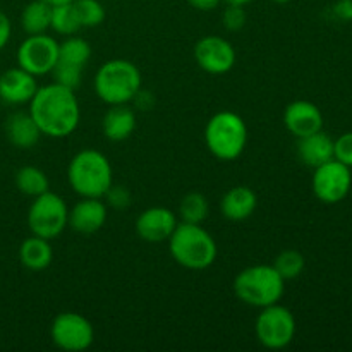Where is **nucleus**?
Here are the masks:
<instances>
[{"label": "nucleus", "instance_id": "nucleus-33", "mask_svg": "<svg viewBox=\"0 0 352 352\" xmlns=\"http://www.w3.org/2000/svg\"><path fill=\"white\" fill-rule=\"evenodd\" d=\"M333 12L340 21L349 23L352 21V0H337V3L333 6Z\"/></svg>", "mask_w": 352, "mask_h": 352}, {"label": "nucleus", "instance_id": "nucleus-5", "mask_svg": "<svg viewBox=\"0 0 352 352\" xmlns=\"http://www.w3.org/2000/svg\"><path fill=\"white\" fill-rule=\"evenodd\" d=\"M140 89V69L126 58L107 60L95 74V91L107 105H127Z\"/></svg>", "mask_w": 352, "mask_h": 352}, {"label": "nucleus", "instance_id": "nucleus-20", "mask_svg": "<svg viewBox=\"0 0 352 352\" xmlns=\"http://www.w3.org/2000/svg\"><path fill=\"white\" fill-rule=\"evenodd\" d=\"M136 129V113L127 105H110L102 119L103 136L110 141H124Z\"/></svg>", "mask_w": 352, "mask_h": 352}, {"label": "nucleus", "instance_id": "nucleus-35", "mask_svg": "<svg viewBox=\"0 0 352 352\" xmlns=\"http://www.w3.org/2000/svg\"><path fill=\"white\" fill-rule=\"evenodd\" d=\"M188 2H189V6L195 7V9L203 10V12H208V10L217 9L222 0H188Z\"/></svg>", "mask_w": 352, "mask_h": 352}, {"label": "nucleus", "instance_id": "nucleus-12", "mask_svg": "<svg viewBox=\"0 0 352 352\" xmlns=\"http://www.w3.org/2000/svg\"><path fill=\"white\" fill-rule=\"evenodd\" d=\"M195 58L199 69L208 74H226L236 64V50L232 43L222 36L208 34L195 45Z\"/></svg>", "mask_w": 352, "mask_h": 352}, {"label": "nucleus", "instance_id": "nucleus-30", "mask_svg": "<svg viewBox=\"0 0 352 352\" xmlns=\"http://www.w3.org/2000/svg\"><path fill=\"white\" fill-rule=\"evenodd\" d=\"M246 10L243 6H230L227 3L226 10L222 14V24L227 31L234 33V31H241L246 24Z\"/></svg>", "mask_w": 352, "mask_h": 352}, {"label": "nucleus", "instance_id": "nucleus-26", "mask_svg": "<svg viewBox=\"0 0 352 352\" xmlns=\"http://www.w3.org/2000/svg\"><path fill=\"white\" fill-rule=\"evenodd\" d=\"M210 213L208 199L201 192H188L181 199L179 205V215L182 222L188 223H203Z\"/></svg>", "mask_w": 352, "mask_h": 352}, {"label": "nucleus", "instance_id": "nucleus-28", "mask_svg": "<svg viewBox=\"0 0 352 352\" xmlns=\"http://www.w3.org/2000/svg\"><path fill=\"white\" fill-rule=\"evenodd\" d=\"M72 6L78 14L81 28H96L105 21V7L98 0H74Z\"/></svg>", "mask_w": 352, "mask_h": 352}, {"label": "nucleus", "instance_id": "nucleus-15", "mask_svg": "<svg viewBox=\"0 0 352 352\" xmlns=\"http://www.w3.org/2000/svg\"><path fill=\"white\" fill-rule=\"evenodd\" d=\"M107 203L102 198H81L69 210V223L74 232L91 236L98 232L107 222Z\"/></svg>", "mask_w": 352, "mask_h": 352}, {"label": "nucleus", "instance_id": "nucleus-9", "mask_svg": "<svg viewBox=\"0 0 352 352\" xmlns=\"http://www.w3.org/2000/svg\"><path fill=\"white\" fill-rule=\"evenodd\" d=\"M50 336L55 346L67 352L86 351L95 340V329L86 316L64 311L52 322Z\"/></svg>", "mask_w": 352, "mask_h": 352}, {"label": "nucleus", "instance_id": "nucleus-2", "mask_svg": "<svg viewBox=\"0 0 352 352\" xmlns=\"http://www.w3.org/2000/svg\"><path fill=\"white\" fill-rule=\"evenodd\" d=\"M167 243L175 263L188 270H206L215 263L219 254L215 239L201 223H177Z\"/></svg>", "mask_w": 352, "mask_h": 352}, {"label": "nucleus", "instance_id": "nucleus-23", "mask_svg": "<svg viewBox=\"0 0 352 352\" xmlns=\"http://www.w3.org/2000/svg\"><path fill=\"white\" fill-rule=\"evenodd\" d=\"M89 58H91V45L85 38H79L76 34H72V36L65 38L62 43H58L57 62L85 69Z\"/></svg>", "mask_w": 352, "mask_h": 352}, {"label": "nucleus", "instance_id": "nucleus-24", "mask_svg": "<svg viewBox=\"0 0 352 352\" xmlns=\"http://www.w3.org/2000/svg\"><path fill=\"white\" fill-rule=\"evenodd\" d=\"M16 186L23 195L36 198V196L43 195V192L50 191V182H48L47 174L41 168L33 167V165H26L21 167L16 172Z\"/></svg>", "mask_w": 352, "mask_h": 352}, {"label": "nucleus", "instance_id": "nucleus-3", "mask_svg": "<svg viewBox=\"0 0 352 352\" xmlns=\"http://www.w3.org/2000/svg\"><path fill=\"white\" fill-rule=\"evenodd\" d=\"M67 181L81 198H103L113 184L112 165L102 151L86 148L69 162Z\"/></svg>", "mask_w": 352, "mask_h": 352}, {"label": "nucleus", "instance_id": "nucleus-14", "mask_svg": "<svg viewBox=\"0 0 352 352\" xmlns=\"http://www.w3.org/2000/svg\"><path fill=\"white\" fill-rule=\"evenodd\" d=\"M284 124L296 138H305L323 129V113L308 100H296L285 107Z\"/></svg>", "mask_w": 352, "mask_h": 352}, {"label": "nucleus", "instance_id": "nucleus-36", "mask_svg": "<svg viewBox=\"0 0 352 352\" xmlns=\"http://www.w3.org/2000/svg\"><path fill=\"white\" fill-rule=\"evenodd\" d=\"M226 3H230V6H248V3H251L253 0H223Z\"/></svg>", "mask_w": 352, "mask_h": 352}, {"label": "nucleus", "instance_id": "nucleus-27", "mask_svg": "<svg viewBox=\"0 0 352 352\" xmlns=\"http://www.w3.org/2000/svg\"><path fill=\"white\" fill-rule=\"evenodd\" d=\"M274 267L284 280H292V278L299 277L302 274V270L306 267V261L305 256L299 251L285 250L282 253H278V256L275 258Z\"/></svg>", "mask_w": 352, "mask_h": 352}, {"label": "nucleus", "instance_id": "nucleus-31", "mask_svg": "<svg viewBox=\"0 0 352 352\" xmlns=\"http://www.w3.org/2000/svg\"><path fill=\"white\" fill-rule=\"evenodd\" d=\"M333 158L352 168V131L333 141Z\"/></svg>", "mask_w": 352, "mask_h": 352}, {"label": "nucleus", "instance_id": "nucleus-32", "mask_svg": "<svg viewBox=\"0 0 352 352\" xmlns=\"http://www.w3.org/2000/svg\"><path fill=\"white\" fill-rule=\"evenodd\" d=\"M103 198L107 199V205L113 206L117 210H124L131 205V192L124 186H110L109 191L105 192Z\"/></svg>", "mask_w": 352, "mask_h": 352}, {"label": "nucleus", "instance_id": "nucleus-6", "mask_svg": "<svg viewBox=\"0 0 352 352\" xmlns=\"http://www.w3.org/2000/svg\"><path fill=\"white\" fill-rule=\"evenodd\" d=\"M205 143L217 160H236L243 155L248 143L246 122L239 113L230 110L217 112L206 122Z\"/></svg>", "mask_w": 352, "mask_h": 352}, {"label": "nucleus", "instance_id": "nucleus-22", "mask_svg": "<svg viewBox=\"0 0 352 352\" xmlns=\"http://www.w3.org/2000/svg\"><path fill=\"white\" fill-rule=\"evenodd\" d=\"M52 6L45 0H33L24 7L21 14V26L28 34L47 33L50 28Z\"/></svg>", "mask_w": 352, "mask_h": 352}, {"label": "nucleus", "instance_id": "nucleus-25", "mask_svg": "<svg viewBox=\"0 0 352 352\" xmlns=\"http://www.w3.org/2000/svg\"><path fill=\"white\" fill-rule=\"evenodd\" d=\"M50 28L57 34H62V36H72L79 30H82L72 2L60 3V6H52Z\"/></svg>", "mask_w": 352, "mask_h": 352}, {"label": "nucleus", "instance_id": "nucleus-19", "mask_svg": "<svg viewBox=\"0 0 352 352\" xmlns=\"http://www.w3.org/2000/svg\"><path fill=\"white\" fill-rule=\"evenodd\" d=\"M6 136L19 150H30L40 141L41 131L30 112H16L7 119Z\"/></svg>", "mask_w": 352, "mask_h": 352}, {"label": "nucleus", "instance_id": "nucleus-29", "mask_svg": "<svg viewBox=\"0 0 352 352\" xmlns=\"http://www.w3.org/2000/svg\"><path fill=\"white\" fill-rule=\"evenodd\" d=\"M82 71H85V69L57 62L54 67V71H52V74H54L55 82H58V85L65 86V88H69V89H76L79 85H81Z\"/></svg>", "mask_w": 352, "mask_h": 352}, {"label": "nucleus", "instance_id": "nucleus-38", "mask_svg": "<svg viewBox=\"0 0 352 352\" xmlns=\"http://www.w3.org/2000/svg\"><path fill=\"white\" fill-rule=\"evenodd\" d=\"M272 2H275V3H287V2H291V0H272Z\"/></svg>", "mask_w": 352, "mask_h": 352}, {"label": "nucleus", "instance_id": "nucleus-1", "mask_svg": "<svg viewBox=\"0 0 352 352\" xmlns=\"http://www.w3.org/2000/svg\"><path fill=\"white\" fill-rule=\"evenodd\" d=\"M30 113L41 131V136L55 140L71 136L81 120V107L74 89L65 88L55 81L38 86L30 102Z\"/></svg>", "mask_w": 352, "mask_h": 352}, {"label": "nucleus", "instance_id": "nucleus-4", "mask_svg": "<svg viewBox=\"0 0 352 352\" xmlns=\"http://www.w3.org/2000/svg\"><path fill=\"white\" fill-rule=\"evenodd\" d=\"M285 280L274 265H253L237 274L234 280V294L241 302L253 308H267L282 299Z\"/></svg>", "mask_w": 352, "mask_h": 352}, {"label": "nucleus", "instance_id": "nucleus-34", "mask_svg": "<svg viewBox=\"0 0 352 352\" xmlns=\"http://www.w3.org/2000/svg\"><path fill=\"white\" fill-rule=\"evenodd\" d=\"M10 31H12V26H10L9 17L0 10V50H2L7 45V41H9Z\"/></svg>", "mask_w": 352, "mask_h": 352}, {"label": "nucleus", "instance_id": "nucleus-11", "mask_svg": "<svg viewBox=\"0 0 352 352\" xmlns=\"http://www.w3.org/2000/svg\"><path fill=\"white\" fill-rule=\"evenodd\" d=\"M351 186V167L340 164L336 158L316 167L311 179L313 192L320 201L327 203V205H336V203L342 201L349 195Z\"/></svg>", "mask_w": 352, "mask_h": 352}, {"label": "nucleus", "instance_id": "nucleus-21", "mask_svg": "<svg viewBox=\"0 0 352 352\" xmlns=\"http://www.w3.org/2000/svg\"><path fill=\"white\" fill-rule=\"evenodd\" d=\"M54 260V250L48 239L33 236L24 239L19 246V261L24 268L31 272L47 270Z\"/></svg>", "mask_w": 352, "mask_h": 352}, {"label": "nucleus", "instance_id": "nucleus-16", "mask_svg": "<svg viewBox=\"0 0 352 352\" xmlns=\"http://www.w3.org/2000/svg\"><path fill=\"white\" fill-rule=\"evenodd\" d=\"M36 89V76L30 74L19 65L0 74V100L9 105L30 103Z\"/></svg>", "mask_w": 352, "mask_h": 352}, {"label": "nucleus", "instance_id": "nucleus-10", "mask_svg": "<svg viewBox=\"0 0 352 352\" xmlns=\"http://www.w3.org/2000/svg\"><path fill=\"white\" fill-rule=\"evenodd\" d=\"M57 60L58 41L47 33L28 34L17 48V65L36 78L54 71Z\"/></svg>", "mask_w": 352, "mask_h": 352}, {"label": "nucleus", "instance_id": "nucleus-18", "mask_svg": "<svg viewBox=\"0 0 352 352\" xmlns=\"http://www.w3.org/2000/svg\"><path fill=\"white\" fill-rule=\"evenodd\" d=\"M298 157L308 167H320L333 158V140L323 131L298 138Z\"/></svg>", "mask_w": 352, "mask_h": 352}, {"label": "nucleus", "instance_id": "nucleus-8", "mask_svg": "<svg viewBox=\"0 0 352 352\" xmlns=\"http://www.w3.org/2000/svg\"><path fill=\"white\" fill-rule=\"evenodd\" d=\"M254 332H256L258 342L267 349H285L294 340L296 318L291 309L275 302L267 308H261Z\"/></svg>", "mask_w": 352, "mask_h": 352}, {"label": "nucleus", "instance_id": "nucleus-17", "mask_svg": "<svg viewBox=\"0 0 352 352\" xmlns=\"http://www.w3.org/2000/svg\"><path fill=\"white\" fill-rule=\"evenodd\" d=\"M258 206V196L248 186L230 188L220 199V212L223 219L230 222H243L254 213Z\"/></svg>", "mask_w": 352, "mask_h": 352}, {"label": "nucleus", "instance_id": "nucleus-37", "mask_svg": "<svg viewBox=\"0 0 352 352\" xmlns=\"http://www.w3.org/2000/svg\"><path fill=\"white\" fill-rule=\"evenodd\" d=\"M48 2L50 6H60V3H69V2H74V0H45Z\"/></svg>", "mask_w": 352, "mask_h": 352}, {"label": "nucleus", "instance_id": "nucleus-13", "mask_svg": "<svg viewBox=\"0 0 352 352\" xmlns=\"http://www.w3.org/2000/svg\"><path fill=\"white\" fill-rule=\"evenodd\" d=\"M177 223V217L170 208L151 206L138 215L136 232L146 243H164V241H168Z\"/></svg>", "mask_w": 352, "mask_h": 352}, {"label": "nucleus", "instance_id": "nucleus-7", "mask_svg": "<svg viewBox=\"0 0 352 352\" xmlns=\"http://www.w3.org/2000/svg\"><path fill=\"white\" fill-rule=\"evenodd\" d=\"M69 223V208L57 192L47 191L36 196L28 210V227L33 236L55 239Z\"/></svg>", "mask_w": 352, "mask_h": 352}]
</instances>
